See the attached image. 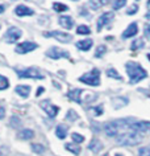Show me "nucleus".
I'll use <instances>...</instances> for the list:
<instances>
[{"label": "nucleus", "mask_w": 150, "mask_h": 156, "mask_svg": "<svg viewBox=\"0 0 150 156\" xmlns=\"http://www.w3.org/2000/svg\"><path fill=\"white\" fill-rule=\"evenodd\" d=\"M82 91L80 89H74V90H70L68 91V98L71 101H75L78 103H82Z\"/></svg>", "instance_id": "obj_15"}, {"label": "nucleus", "mask_w": 150, "mask_h": 156, "mask_svg": "<svg viewBox=\"0 0 150 156\" xmlns=\"http://www.w3.org/2000/svg\"><path fill=\"white\" fill-rule=\"evenodd\" d=\"M41 107L46 111V114H48L50 118H55L57 114H58V111H59V107L52 105L49 101H42V102H41Z\"/></svg>", "instance_id": "obj_10"}, {"label": "nucleus", "mask_w": 150, "mask_h": 156, "mask_svg": "<svg viewBox=\"0 0 150 156\" xmlns=\"http://www.w3.org/2000/svg\"><path fill=\"white\" fill-rule=\"evenodd\" d=\"M104 131L105 134L111 136V138H117L118 131H120V127H118V120H115V122L107 123L104 126Z\"/></svg>", "instance_id": "obj_8"}, {"label": "nucleus", "mask_w": 150, "mask_h": 156, "mask_svg": "<svg viewBox=\"0 0 150 156\" xmlns=\"http://www.w3.org/2000/svg\"><path fill=\"white\" fill-rule=\"evenodd\" d=\"M45 36L48 37H54L57 38L58 41L63 42V44H67L72 40V36L68 33H65V32H61V30H53V32H49V33H45Z\"/></svg>", "instance_id": "obj_6"}, {"label": "nucleus", "mask_w": 150, "mask_h": 156, "mask_svg": "<svg viewBox=\"0 0 150 156\" xmlns=\"http://www.w3.org/2000/svg\"><path fill=\"white\" fill-rule=\"evenodd\" d=\"M53 9L57 11V12H65V11H67V5L65 4H61V3H54L53 4Z\"/></svg>", "instance_id": "obj_26"}, {"label": "nucleus", "mask_w": 150, "mask_h": 156, "mask_svg": "<svg viewBox=\"0 0 150 156\" xmlns=\"http://www.w3.org/2000/svg\"><path fill=\"white\" fill-rule=\"evenodd\" d=\"M133 128L138 132L150 131V122H133Z\"/></svg>", "instance_id": "obj_14"}, {"label": "nucleus", "mask_w": 150, "mask_h": 156, "mask_svg": "<svg viewBox=\"0 0 150 156\" xmlns=\"http://www.w3.org/2000/svg\"><path fill=\"white\" fill-rule=\"evenodd\" d=\"M125 68H126V73H128V76H129L130 83H137V82H140L141 80L148 77L146 70L142 68L140 64H137V62H126Z\"/></svg>", "instance_id": "obj_2"}, {"label": "nucleus", "mask_w": 150, "mask_h": 156, "mask_svg": "<svg viewBox=\"0 0 150 156\" xmlns=\"http://www.w3.org/2000/svg\"><path fill=\"white\" fill-rule=\"evenodd\" d=\"M18 136H20L21 139H24V140H28V139H32L33 138L34 132L32 130H22L20 134H18Z\"/></svg>", "instance_id": "obj_22"}, {"label": "nucleus", "mask_w": 150, "mask_h": 156, "mask_svg": "<svg viewBox=\"0 0 150 156\" xmlns=\"http://www.w3.org/2000/svg\"><path fill=\"white\" fill-rule=\"evenodd\" d=\"M98 2H99L100 5H107V4H108V3L111 2V0H98Z\"/></svg>", "instance_id": "obj_39"}, {"label": "nucleus", "mask_w": 150, "mask_h": 156, "mask_svg": "<svg viewBox=\"0 0 150 156\" xmlns=\"http://www.w3.org/2000/svg\"><path fill=\"white\" fill-rule=\"evenodd\" d=\"M59 24L66 29H71L74 27V20L70 17V16H61L59 19Z\"/></svg>", "instance_id": "obj_17"}, {"label": "nucleus", "mask_w": 150, "mask_h": 156, "mask_svg": "<svg viewBox=\"0 0 150 156\" xmlns=\"http://www.w3.org/2000/svg\"><path fill=\"white\" fill-rule=\"evenodd\" d=\"M148 58H149V61H150V54H148Z\"/></svg>", "instance_id": "obj_45"}, {"label": "nucleus", "mask_w": 150, "mask_h": 156, "mask_svg": "<svg viewBox=\"0 0 150 156\" xmlns=\"http://www.w3.org/2000/svg\"><path fill=\"white\" fill-rule=\"evenodd\" d=\"M3 12H4V5H2V4H0V15H2Z\"/></svg>", "instance_id": "obj_42"}, {"label": "nucleus", "mask_w": 150, "mask_h": 156, "mask_svg": "<svg viewBox=\"0 0 150 156\" xmlns=\"http://www.w3.org/2000/svg\"><path fill=\"white\" fill-rule=\"evenodd\" d=\"M0 156H2V154H0Z\"/></svg>", "instance_id": "obj_47"}, {"label": "nucleus", "mask_w": 150, "mask_h": 156, "mask_svg": "<svg viewBox=\"0 0 150 156\" xmlns=\"http://www.w3.org/2000/svg\"><path fill=\"white\" fill-rule=\"evenodd\" d=\"M76 33L78 34H90L91 30L87 25H79L78 28H76Z\"/></svg>", "instance_id": "obj_25"}, {"label": "nucleus", "mask_w": 150, "mask_h": 156, "mask_svg": "<svg viewBox=\"0 0 150 156\" xmlns=\"http://www.w3.org/2000/svg\"><path fill=\"white\" fill-rule=\"evenodd\" d=\"M126 4V0H113V9H120Z\"/></svg>", "instance_id": "obj_29"}, {"label": "nucleus", "mask_w": 150, "mask_h": 156, "mask_svg": "<svg viewBox=\"0 0 150 156\" xmlns=\"http://www.w3.org/2000/svg\"><path fill=\"white\" fill-rule=\"evenodd\" d=\"M32 151L36 152V154H44L45 148H44V146H41V144H32Z\"/></svg>", "instance_id": "obj_30"}, {"label": "nucleus", "mask_w": 150, "mask_h": 156, "mask_svg": "<svg viewBox=\"0 0 150 156\" xmlns=\"http://www.w3.org/2000/svg\"><path fill=\"white\" fill-rule=\"evenodd\" d=\"M107 50V48L104 45H100V46H98V49H96V53H95V56L96 57H102L103 54H104V52Z\"/></svg>", "instance_id": "obj_34"}, {"label": "nucleus", "mask_w": 150, "mask_h": 156, "mask_svg": "<svg viewBox=\"0 0 150 156\" xmlns=\"http://www.w3.org/2000/svg\"><path fill=\"white\" fill-rule=\"evenodd\" d=\"M148 7H150V0H149V2H148Z\"/></svg>", "instance_id": "obj_43"}, {"label": "nucleus", "mask_w": 150, "mask_h": 156, "mask_svg": "<svg viewBox=\"0 0 150 156\" xmlns=\"http://www.w3.org/2000/svg\"><path fill=\"white\" fill-rule=\"evenodd\" d=\"M88 148H90V151H92L94 154H98V152L103 148V144H102V142H100L99 139L95 138V139L91 140V143H90V146H88Z\"/></svg>", "instance_id": "obj_18"}, {"label": "nucleus", "mask_w": 150, "mask_h": 156, "mask_svg": "<svg viewBox=\"0 0 150 156\" xmlns=\"http://www.w3.org/2000/svg\"><path fill=\"white\" fill-rule=\"evenodd\" d=\"M107 76H108V77H113V78H116V80H121V76H120V74H117V72L115 69H108V70H107Z\"/></svg>", "instance_id": "obj_31"}, {"label": "nucleus", "mask_w": 150, "mask_h": 156, "mask_svg": "<svg viewBox=\"0 0 150 156\" xmlns=\"http://www.w3.org/2000/svg\"><path fill=\"white\" fill-rule=\"evenodd\" d=\"M137 9H138V7H137V5H132V7H130V8L128 9V15L136 13V12H137Z\"/></svg>", "instance_id": "obj_35"}, {"label": "nucleus", "mask_w": 150, "mask_h": 156, "mask_svg": "<svg viewBox=\"0 0 150 156\" xmlns=\"http://www.w3.org/2000/svg\"><path fill=\"white\" fill-rule=\"evenodd\" d=\"M104 156H108V154H105V155H104Z\"/></svg>", "instance_id": "obj_46"}, {"label": "nucleus", "mask_w": 150, "mask_h": 156, "mask_svg": "<svg viewBox=\"0 0 150 156\" xmlns=\"http://www.w3.org/2000/svg\"><path fill=\"white\" fill-rule=\"evenodd\" d=\"M46 56L53 58V60H58V58H68V53L66 50L61 49V48H57V46H53V48H50L48 50V53H46Z\"/></svg>", "instance_id": "obj_7"}, {"label": "nucleus", "mask_w": 150, "mask_h": 156, "mask_svg": "<svg viewBox=\"0 0 150 156\" xmlns=\"http://www.w3.org/2000/svg\"><path fill=\"white\" fill-rule=\"evenodd\" d=\"M116 140L120 146H137V144H140L142 142V136H141V132L136 131L132 126L130 130L118 135Z\"/></svg>", "instance_id": "obj_1"}, {"label": "nucleus", "mask_w": 150, "mask_h": 156, "mask_svg": "<svg viewBox=\"0 0 150 156\" xmlns=\"http://www.w3.org/2000/svg\"><path fill=\"white\" fill-rule=\"evenodd\" d=\"M15 91H16L20 97H22V98H28L29 94H30V86L20 85V86H16V89H15Z\"/></svg>", "instance_id": "obj_16"}, {"label": "nucleus", "mask_w": 150, "mask_h": 156, "mask_svg": "<svg viewBox=\"0 0 150 156\" xmlns=\"http://www.w3.org/2000/svg\"><path fill=\"white\" fill-rule=\"evenodd\" d=\"M55 135H57V138H59V139H65V138H66V135H67V127L63 126V124H59V126H57V128H55Z\"/></svg>", "instance_id": "obj_21"}, {"label": "nucleus", "mask_w": 150, "mask_h": 156, "mask_svg": "<svg viewBox=\"0 0 150 156\" xmlns=\"http://www.w3.org/2000/svg\"><path fill=\"white\" fill-rule=\"evenodd\" d=\"M92 44H94V41L90 40V38H87V40L78 41V42H76V46H78V49H82V50H84V52H87V50L91 49Z\"/></svg>", "instance_id": "obj_19"}, {"label": "nucleus", "mask_w": 150, "mask_h": 156, "mask_svg": "<svg viewBox=\"0 0 150 156\" xmlns=\"http://www.w3.org/2000/svg\"><path fill=\"white\" fill-rule=\"evenodd\" d=\"M37 48V44L36 42H32V41H25V42H21L16 46V52L20 53V54H25V53H29L34 50Z\"/></svg>", "instance_id": "obj_9"}, {"label": "nucleus", "mask_w": 150, "mask_h": 156, "mask_svg": "<svg viewBox=\"0 0 150 156\" xmlns=\"http://www.w3.org/2000/svg\"><path fill=\"white\" fill-rule=\"evenodd\" d=\"M95 111H96V115H100L103 112V107L99 106V107H95Z\"/></svg>", "instance_id": "obj_38"}, {"label": "nucleus", "mask_w": 150, "mask_h": 156, "mask_svg": "<svg viewBox=\"0 0 150 156\" xmlns=\"http://www.w3.org/2000/svg\"><path fill=\"white\" fill-rule=\"evenodd\" d=\"M138 156H150V147H142L138 151Z\"/></svg>", "instance_id": "obj_32"}, {"label": "nucleus", "mask_w": 150, "mask_h": 156, "mask_svg": "<svg viewBox=\"0 0 150 156\" xmlns=\"http://www.w3.org/2000/svg\"><path fill=\"white\" fill-rule=\"evenodd\" d=\"M116 156H124V155H121V154H117Z\"/></svg>", "instance_id": "obj_44"}, {"label": "nucleus", "mask_w": 150, "mask_h": 156, "mask_svg": "<svg viewBox=\"0 0 150 156\" xmlns=\"http://www.w3.org/2000/svg\"><path fill=\"white\" fill-rule=\"evenodd\" d=\"M66 150L67 151H70V152H72V154L74 155H79L80 154V147H76L75 144H71V143H67L66 146Z\"/></svg>", "instance_id": "obj_23"}, {"label": "nucleus", "mask_w": 150, "mask_h": 156, "mask_svg": "<svg viewBox=\"0 0 150 156\" xmlns=\"http://www.w3.org/2000/svg\"><path fill=\"white\" fill-rule=\"evenodd\" d=\"M90 5H91L94 9H98V7H99L100 4H99V3H96L95 0H90Z\"/></svg>", "instance_id": "obj_37"}, {"label": "nucleus", "mask_w": 150, "mask_h": 156, "mask_svg": "<svg viewBox=\"0 0 150 156\" xmlns=\"http://www.w3.org/2000/svg\"><path fill=\"white\" fill-rule=\"evenodd\" d=\"M98 98V95L95 93H90V91H82V103H90L92 101H95Z\"/></svg>", "instance_id": "obj_20"}, {"label": "nucleus", "mask_w": 150, "mask_h": 156, "mask_svg": "<svg viewBox=\"0 0 150 156\" xmlns=\"http://www.w3.org/2000/svg\"><path fill=\"white\" fill-rule=\"evenodd\" d=\"M66 118L72 122V120H76V119H78V115H76V112H75L74 110H68V111H67V116H66Z\"/></svg>", "instance_id": "obj_33"}, {"label": "nucleus", "mask_w": 150, "mask_h": 156, "mask_svg": "<svg viewBox=\"0 0 150 156\" xmlns=\"http://www.w3.org/2000/svg\"><path fill=\"white\" fill-rule=\"evenodd\" d=\"M21 36H22L21 29L16 28V27H11L5 33V40H7V42H9V44H13V42H16Z\"/></svg>", "instance_id": "obj_5"}, {"label": "nucleus", "mask_w": 150, "mask_h": 156, "mask_svg": "<svg viewBox=\"0 0 150 156\" xmlns=\"http://www.w3.org/2000/svg\"><path fill=\"white\" fill-rule=\"evenodd\" d=\"M15 13H16L17 16H32L34 12H33V9L29 8V7H26L24 4H20L15 8Z\"/></svg>", "instance_id": "obj_12"}, {"label": "nucleus", "mask_w": 150, "mask_h": 156, "mask_svg": "<svg viewBox=\"0 0 150 156\" xmlns=\"http://www.w3.org/2000/svg\"><path fill=\"white\" fill-rule=\"evenodd\" d=\"M144 45H145L144 40L138 38V40H134L132 42V45H130V49H132V50H137V49H140V48H144Z\"/></svg>", "instance_id": "obj_24"}, {"label": "nucleus", "mask_w": 150, "mask_h": 156, "mask_svg": "<svg viewBox=\"0 0 150 156\" xmlns=\"http://www.w3.org/2000/svg\"><path fill=\"white\" fill-rule=\"evenodd\" d=\"M113 17H115L113 12H105V13H103L102 16L99 17V20H98V30H102V28H104L107 24H109V23L113 20Z\"/></svg>", "instance_id": "obj_11"}, {"label": "nucleus", "mask_w": 150, "mask_h": 156, "mask_svg": "<svg viewBox=\"0 0 150 156\" xmlns=\"http://www.w3.org/2000/svg\"><path fill=\"white\" fill-rule=\"evenodd\" d=\"M138 32V27L136 23H132L128 28H126L124 30V33H122V38H129V37H133V36H136Z\"/></svg>", "instance_id": "obj_13"}, {"label": "nucleus", "mask_w": 150, "mask_h": 156, "mask_svg": "<svg viewBox=\"0 0 150 156\" xmlns=\"http://www.w3.org/2000/svg\"><path fill=\"white\" fill-rule=\"evenodd\" d=\"M145 36L150 40V24H148V25L145 27Z\"/></svg>", "instance_id": "obj_36"}, {"label": "nucleus", "mask_w": 150, "mask_h": 156, "mask_svg": "<svg viewBox=\"0 0 150 156\" xmlns=\"http://www.w3.org/2000/svg\"><path fill=\"white\" fill-rule=\"evenodd\" d=\"M17 76L20 78H34V80H42L44 76L36 69H22V70H17Z\"/></svg>", "instance_id": "obj_4"}, {"label": "nucleus", "mask_w": 150, "mask_h": 156, "mask_svg": "<svg viewBox=\"0 0 150 156\" xmlns=\"http://www.w3.org/2000/svg\"><path fill=\"white\" fill-rule=\"evenodd\" d=\"M9 86V81L4 76H0V90H5Z\"/></svg>", "instance_id": "obj_28"}, {"label": "nucleus", "mask_w": 150, "mask_h": 156, "mask_svg": "<svg viewBox=\"0 0 150 156\" xmlns=\"http://www.w3.org/2000/svg\"><path fill=\"white\" fill-rule=\"evenodd\" d=\"M79 81L90 86H99L100 85V72L98 69H94L92 72L86 73L84 76L79 77Z\"/></svg>", "instance_id": "obj_3"}, {"label": "nucleus", "mask_w": 150, "mask_h": 156, "mask_svg": "<svg viewBox=\"0 0 150 156\" xmlns=\"http://www.w3.org/2000/svg\"><path fill=\"white\" fill-rule=\"evenodd\" d=\"M3 118H4V108L0 107V119H3Z\"/></svg>", "instance_id": "obj_40"}, {"label": "nucleus", "mask_w": 150, "mask_h": 156, "mask_svg": "<svg viewBox=\"0 0 150 156\" xmlns=\"http://www.w3.org/2000/svg\"><path fill=\"white\" fill-rule=\"evenodd\" d=\"M42 91H44V87H40V89H38V90H37V95H40Z\"/></svg>", "instance_id": "obj_41"}, {"label": "nucleus", "mask_w": 150, "mask_h": 156, "mask_svg": "<svg viewBox=\"0 0 150 156\" xmlns=\"http://www.w3.org/2000/svg\"><path fill=\"white\" fill-rule=\"evenodd\" d=\"M71 139L74 140L75 143H78V144L84 142V136L80 135V134H76V132H72V134H71Z\"/></svg>", "instance_id": "obj_27"}]
</instances>
